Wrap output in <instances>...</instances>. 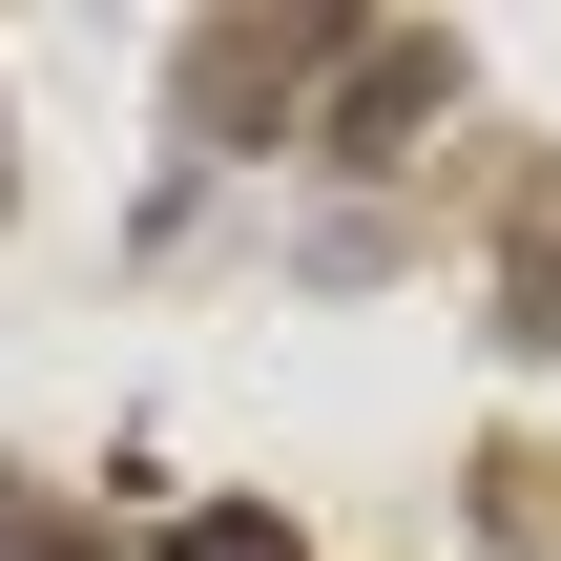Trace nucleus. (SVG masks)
<instances>
[{"label": "nucleus", "instance_id": "f257e3e1", "mask_svg": "<svg viewBox=\"0 0 561 561\" xmlns=\"http://www.w3.org/2000/svg\"><path fill=\"white\" fill-rule=\"evenodd\" d=\"M416 104H458V42H354V104H333V146H396Z\"/></svg>", "mask_w": 561, "mask_h": 561}, {"label": "nucleus", "instance_id": "f03ea898", "mask_svg": "<svg viewBox=\"0 0 561 561\" xmlns=\"http://www.w3.org/2000/svg\"><path fill=\"white\" fill-rule=\"evenodd\" d=\"M167 561H291V520H250V500H208V520H167Z\"/></svg>", "mask_w": 561, "mask_h": 561}, {"label": "nucleus", "instance_id": "7ed1b4c3", "mask_svg": "<svg viewBox=\"0 0 561 561\" xmlns=\"http://www.w3.org/2000/svg\"><path fill=\"white\" fill-rule=\"evenodd\" d=\"M520 333H561V187L520 208Z\"/></svg>", "mask_w": 561, "mask_h": 561}, {"label": "nucleus", "instance_id": "20e7f679", "mask_svg": "<svg viewBox=\"0 0 561 561\" xmlns=\"http://www.w3.org/2000/svg\"><path fill=\"white\" fill-rule=\"evenodd\" d=\"M0 561H83V541H62V520H21V500H0Z\"/></svg>", "mask_w": 561, "mask_h": 561}]
</instances>
